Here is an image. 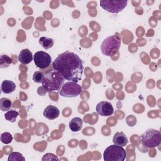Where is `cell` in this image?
<instances>
[{
    "instance_id": "1",
    "label": "cell",
    "mask_w": 161,
    "mask_h": 161,
    "mask_svg": "<svg viewBox=\"0 0 161 161\" xmlns=\"http://www.w3.org/2000/svg\"><path fill=\"white\" fill-rule=\"evenodd\" d=\"M52 68L65 79L77 83L81 80L84 70L82 60L76 53L69 51L60 54L53 62Z\"/></svg>"
},
{
    "instance_id": "2",
    "label": "cell",
    "mask_w": 161,
    "mask_h": 161,
    "mask_svg": "<svg viewBox=\"0 0 161 161\" xmlns=\"http://www.w3.org/2000/svg\"><path fill=\"white\" fill-rule=\"evenodd\" d=\"M65 79L57 71L52 69L47 71L43 75L42 87L47 92H52L60 91L64 85Z\"/></svg>"
},
{
    "instance_id": "3",
    "label": "cell",
    "mask_w": 161,
    "mask_h": 161,
    "mask_svg": "<svg viewBox=\"0 0 161 161\" xmlns=\"http://www.w3.org/2000/svg\"><path fill=\"white\" fill-rule=\"evenodd\" d=\"M121 46V38L114 35L106 38L101 45V50L104 55L109 57L118 51Z\"/></svg>"
},
{
    "instance_id": "4",
    "label": "cell",
    "mask_w": 161,
    "mask_h": 161,
    "mask_svg": "<svg viewBox=\"0 0 161 161\" xmlns=\"http://www.w3.org/2000/svg\"><path fill=\"white\" fill-rule=\"evenodd\" d=\"M142 143L148 148H155L161 142L160 132L155 129L150 128L146 130L140 136Z\"/></svg>"
},
{
    "instance_id": "5",
    "label": "cell",
    "mask_w": 161,
    "mask_h": 161,
    "mask_svg": "<svg viewBox=\"0 0 161 161\" xmlns=\"http://www.w3.org/2000/svg\"><path fill=\"white\" fill-rule=\"evenodd\" d=\"M126 156L125 150L122 147L114 144L108 147L103 153L105 161H124Z\"/></svg>"
},
{
    "instance_id": "6",
    "label": "cell",
    "mask_w": 161,
    "mask_h": 161,
    "mask_svg": "<svg viewBox=\"0 0 161 161\" xmlns=\"http://www.w3.org/2000/svg\"><path fill=\"white\" fill-rule=\"evenodd\" d=\"M128 1L118 0H101V7L111 13H118L123 11L127 6Z\"/></svg>"
},
{
    "instance_id": "7",
    "label": "cell",
    "mask_w": 161,
    "mask_h": 161,
    "mask_svg": "<svg viewBox=\"0 0 161 161\" xmlns=\"http://www.w3.org/2000/svg\"><path fill=\"white\" fill-rule=\"evenodd\" d=\"M82 91L80 85L73 81H69L64 84L60 90V95L65 97H75L79 96Z\"/></svg>"
},
{
    "instance_id": "8",
    "label": "cell",
    "mask_w": 161,
    "mask_h": 161,
    "mask_svg": "<svg viewBox=\"0 0 161 161\" xmlns=\"http://www.w3.org/2000/svg\"><path fill=\"white\" fill-rule=\"evenodd\" d=\"M33 60L35 65L40 69H44L48 67L52 63L50 55L43 51L36 52L33 55Z\"/></svg>"
},
{
    "instance_id": "9",
    "label": "cell",
    "mask_w": 161,
    "mask_h": 161,
    "mask_svg": "<svg viewBox=\"0 0 161 161\" xmlns=\"http://www.w3.org/2000/svg\"><path fill=\"white\" fill-rule=\"evenodd\" d=\"M97 113L102 116H109L114 113V108L112 104L108 101H101L96 107Z\"/></svg>"
},
{
    "instance_id": "10",
    "label": "cell",
    "mask_w": 161,
    "mask_h": 161,
    "mask_svg": "<svg viewBox=\"0 0 161 161\" xmlns=\"http://www.w3.org/2000/svg\"><path fill=\"white\" fill-rule=\"evenodd\" d=\"M43 116L49 120H53L58 118L60 114L59 109L55 106H47L43 111Z\"/></svg>"
},
{
    "instance_id": "11",
    "label": "cell",
    "mask_w": 161,
    "mask_h": 161,
    "mask_svg": "<svg viewBox=\"0 0 161 161\" xmlns=\"http://www.w3.org/2000/svg\"><path fill=\"white\" fill-rule=\"evenodd\" d=\"M18 58L19 62L22 64L26 65L32 61L33 57L31 52L29 49L25 48L20 51Z\"/></svg>"
},
{
    "instance_id": "12",
    "label": "cell",
    "mask_w": 161,
    "mask_h": 161,
    "mask_svg": "<svg viewBox=\"0 0 161 161\" xmlns=\"http://www.w3.org/2000/svg\"><path fill=\"white\" fill-rule=\"evenodd\" d=\"M128 138L126 135L121 131V132H116L113 136V142L114 145L120 147H125L128 143Z\"/></svg>"
},
{
    "instance_id": "13",
    "label": "cell",
    "mask_w": 161,
    "mask_h": 161,
    "mask_svg": "<svg viewBox=\"0 0 161 161\" xmlns=\"http://www.w3.org/2000/svg\"><path fill=\"white\" fill-rule=\"evenodd\" d=\"M83 121L79 117L73 118L69 123V127L72 132H77L80 131L82 126Z\"/></svg>"
},
{
    "instance_id": "14",
    "label": "cell",
    "mask_w": 161,
    "mask_h": 161,
    "mask_svg": "<svg viewBox=\"0 0 161 161\" xmlns=\"http://www.w3.org/2000/svg\"><path fill=\"white\" fill-rule=\"evenodd\" d=\"M1 91L4 94L12 93L16 89L15 84L9 80H4L1 83Z\"/></svg>"
},
{
    "instance_id": "15",
    "label": "cell",
    "mask_w": 161,
    "mask_h": 161,
    "mask_svg": "<svg viewBox=\"0 0 161 161\" xmlns=\"http://www.w3.org/2000/svg\"><path fill=\"white\" fill-rule=\"evenodd\" d=\"M39 43L42 46V47L46 50L52 48L53 45L54 41L52 38H48L46 36H42L39 38Z\"/></svg>"
},
{
    "instance_id": "16",
    "label": "cell",
    "mask_w": 161,
    "mask_h": 161,
    "mask_svg": "<svg viewBox=\"0 0 161 161\" xmlns=\"http://www.w3.org/2000/svg\"><path fill=\"white\" fill-rule=\"evenodd\" d=\"M12 103L10 99L6 97H2L0 99V109L3 111H8L10 110Z\"/></svg>"
},
{
    "instance_id": "17",
    "label": "cell",
    "mask_w": 161,
    "mask_h": 161,
    "mask_svg": "<svg viewBox=\"0 0 161 161\" xmlns=\"http://www.w3.org/2000/svg\"><path fill=\"white\" fill-rule=\"evenodd\" d=\"M18 115H19V113L17 111L10 109L4 114V118L6 120L11 123H14Z\"/></svg>"
},
{
    "instance_id": "18",
    "label": "cell",
    "mask_w": 161,
    "mask_h": 161,
    "mask_svg": "<svg viewBox=\"0 0 161 161\" xmlns=\"http://www.w3.org/2000/svg\"><path fill=\"white\" fill-rule=\"evenodd\" d=\"M11 63H12V60L9 56H8L6 55H1L0 67L1 69L8 67Z\"/></svg>"
},
{
    "instance_id": "19",
    "label": "cell",
    "mask_w": 161,
    "mask_h": 161,
    "mask_svg": "<svg viewBox=\"0 0 161 161\" xmlns=\"http://www.w3.org/2000/svg\"><path fill=\"white\" fill-rule=\"evenodd\" d=\"M8 161H21V160H25V158L23 157V155H22V153H19V152H13L12 153H11L9 155L8 158Z\"/></svg>"
},
{
    "instance_id": "20",
    "label": "cell",
    "mask_w": 161,
    "mask_h": 161,
    "mask_svg": "<svg viewBox=\"0 0 161 161\" xmlns=\"http://www.w3.org/2000/svg\"><path fill=\"white\" fill-rule=\"evenodd\" d=\"M13 140V136L10 133L4 132L1 135V141L4 144H9Z\"/></svg>"
},
{
    "instance_id": "21",
    "label": "cell",
    "mask_w": 161,
    "mask_h": 161,
    "mask_svg": "<svg viewBox=\"0 0 161 161\" xmlns=\"http://www.w3.org/2000/svg\"><path fill=\"white\" fill-rule=\"evenodd\" d=\"M44 74L40 71H36L33 75V80L36 83H41L43 80Z\"/></svg>"
},
{
    "instance_id": "22",
    "label": "cell",
    "mask_w": 161,
    "mask_h": 161,
    "mask_svg": "<svg viewBox=\"0 0 161 161\" xmlns=\"http://www.w3.org/2000/svg\"><path fill=\"white\" fill-rule=\"evenodd\" d=\"M42 161H45V160H58V157L54 155L53 153H47L46 154H45L42 158Z\"/></svg>"
}]
</instances>
